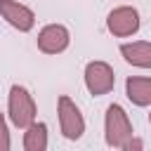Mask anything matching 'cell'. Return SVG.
Wrapping results in <instances>:
<instances>
[{
  "label": "cell",
  "instance_id": "cell-5",
  "mask_svg": "<svg viewBox=\"0 0 151 151\" xmlns=\"http://www.w3.org/2000/svg\"><path fill=\"white\" fill-rule=\"evenodd\" d=\"M139 26H142L139 12L130 5H120V7L111 9L109 17H106V28L116 38H130L139 31Z\"/></svg>",
  "mask_w": 151,
  "mask_h": 151
},
{
  "label": "cell",
  "instance_id": "cell-6",
  "mask_svg": "<svg viewBox=\"0 0 151 151\" xmlns=\"http://www.w3.org/2000/svg\"><path fill=\"white\" fill-rule=\"evenodd\" d=\"M71 45V33L64 24H47L38 33V50L45 54H61Z\"/></svg>",
  "mask_w": 151,
  "mask_h": 151
},
{
  "label": "cell",
  "instance_id": "cell-2",
  "mask_svg": "<svg viewBox=\"0 0 151 151\" xmlns=\"http://www.w3.org/2000/svg\"><path fill=\"white\" fill-rule=\"evenodd\" d=\"M134 134L132 123L125 113V109L120 104H111L106 109V118H104V137L106 144L111 149H125V144L130 142V137Z\"/></svg>",
  "mask_w": 151,
  "mask_h": 151
},
{
  "label": "cell",
  "instance_id": "cell-11",
  "mask_svg": "<svg viewBox=\"0 0 151 151\" xmlns=\"http://www.w3.org/2000/svg\"><path fill=\"white\" fill-rule=\"evenodd\" d=\"M12 142H9V130H7V120L5 113H0V151H9Z\"/></svg>",
  "mask_w": 151,
  "mask_h": 151
},
{
  "label": "cell",
  "instance_id": "cell-8",
  "mask_svg": "<svg viewBox=\"0 0 151 151\" xmlns=\"http://www.w3.org/2000/svg\"><path fill=\"white\" fill-rule=\"evenodd\" d=\"M123 59L134 68H151V42L149 40H134L120 45Z\"/></svg>",
  "mask_w": 151,
  "mask_h": 151
},
{
  "label": "cell",
  "instance_id": "cell-4",
  "mask_svg": "<svg viewBox=\"0 0 151 151\" xmlns=\"http://www.w3.org/2000/svg\"><path fill=\"white\" fill-rule=\"evenodd\" d=\"M116 85V73L106 61H90L85 66V87L92 97H104L113 90Z\"/></svg>",
  "mask_w": 151,
  "mask_h": 151
},
{
  "label": "cell",
  "instance_id": "cell-7",
  "mask_svg": "<svg viewBox=\"0 0 151 151\" xmlns=\"http://www.w3.org/2000/svg\"><path fill=\"white\" fill-rule=\"evenodd\" d=\"M0 17L21 33H28L35 26V12L17 0H0Z\"/></svg>",
  "mask_w": 151,
  "mask_h": 151
},
{
  "label": "cell",
  "instance_id": "cell-10",
  "mask_svg": "<svg viewBox=\"0 0 151 151\" xmlns=\"http://www.w3.org/2000/svg\"><path fill=\"white\" fill-rule=\"evenodd\" d=\"M24 149L26 151H45L47 149V125L45 123H31L24 132Z\"/></svg>",
  "mask_w": 151,
  "mask_h": 151
},
{
  "label": "cell",
  "instance_id": "cell-12",
  "mask_svg": "<svg viewBox=\"0 0 151 151\" xmlns=\"http://www.w3.org/2000/svg\"><path fill=\"white\" fill-rule=\"evenodd\" d=\"M149 123H151V113H149Z\"/></svg>",
  "mask_w": 151,
  "mask_h": 151
},
{
  "label": "cell",
  "instance_id": "cell-1",
  "mask_svg": "<svg viewBox=\"0 0 151 151\" xmlns=\"http://www.w3.org/2000/svg\"><path fill=\"white\" fill-rule=\"evenodd\" d=\"M7 113H9V120L14 127L19 130H26L33 120H35V101H33V94L24 87V85H12L9 87V97H7Z\"/></svg>",
  "mask_w": 151,
  "mask_h": 151
},
{
  "label": "cell",
  "instance_id": "cell-9",
  "mask_svg": "<svg viewBox=\"0 0 151 151\" xmlns=\"http://www.w3.org/2000/svg\"><path fill=\"white\" fill-rule=\"evenodd\" d=\"M125 94L134 106H151V78L130 76L125 80Z\"/></svg>",
  "mask_w": 151,
  "mask_h": 151
},
{
  "label": "cell",
  "instance_id": "cell-3",
  "mask_svg": "<svg viewBox=\"0 0 151 151\" xmlns=\"http://www.w3.org/2000/svg\"><path fill=\"white\" fill-rule=\"evenodd\" d=\"M57 116H59V127H61V134L71 142L80 139L83 132H85V118L80 113V109L76 106V101L68 97V94H61L59 101H57Z\"/></svg>",
  "mask_w": 151,
  "mask_h": 151
}]
</instances>
